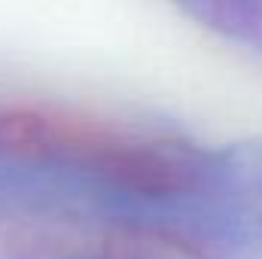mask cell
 <instances>
[{
	"label": "cell",
	"instance_id": "obj_1",
	"mask_svg": "<svg viewBox=\"0 0 262 259\" xmlns=\"http://www.w3.org/2000/svg\"><path fill=\"white\" fill-rule=\"evenodd\" d=\"M0 156L73 168L146 198L189 192L204 174L201 156L183 143L134 134L55 104H0Z\"/></svg>",
	"mask_w": 262,
	"mask_h": 259
},
{
	"label": "cell",
	"instance_id": "obj_2",
	"mask_svg": "<svg viewBox=\"0 0 262 259\" xmlns=\"http://www.w3.org/2000/svg\"><path fill=\"white\" fill-rule=\"evenodd\" d=\"M107 259H195L177 241L156 235V232H119L113 235Z\"/></svg>",
	"mask_w": 262,
	"mask_h": 259
}]
</instances>
